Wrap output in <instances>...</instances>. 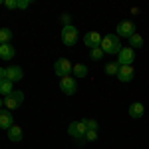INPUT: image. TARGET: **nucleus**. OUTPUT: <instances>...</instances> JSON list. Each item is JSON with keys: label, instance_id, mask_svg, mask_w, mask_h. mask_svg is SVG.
<instances>
[{"label": "nucleus", "instance_id": "nucleus-18", "mask_svg": "<svg viewBox=\"0 0 149 149\" xmlns=\"http://www.w3.org/2000/svg\"><path fill=\"white\" fill-rule=\"evenodd\" d=\"M103 72H105L107 76H117V72H119V64H117V62H107L105 68H103Z\"/></svg>", "mask_w": 149, "mask_h": 149}, {"label": "nucleus", "instance_id": "nucleus-27", "mask_svg": "<svg viewBox=\"0 0 149 149\" xmlns=\"http://www.w3.org/2000/svg\"><path fill=\"white\" fill-rule=\"evenodd\" d=\"M0 80H4V68H0Z\"/></svg>", "mask_w": 149, "mask_h": 149}, {"label": "nucleus", "instance_id": "nucleus-6", "mask_svg": "<svg viewBox=\"0 0 149 149\" xmlns=\"http://www.w3.org/2000/svg\"><path fill=\"white\" fill-rule=\"evenodd\" d=\"M60 90L66 93V95H74V93L78 92V80L72 78V76L60 78Z\"/></svg>", "mask_w": 149, "mask_h": 149}, {"label": "nucleus", "instance_id": "nucleus-29", "mask_svg": "<svg viewBox=\"0 0 149 149\" xmlns=\"http://www.w3.org/2000/svg\"><path fill=\"white\" fill-rule=\"evenodd\" d=\"M0 6H4V2H0Z\"/></svg>", "mask_w": 149, "mask_h": 149}, {"label": "nucleus", "instance_id": "nucleus-5", "mask_svg": "<svg viewBox=\"0 0 149 149\" xmlns=\"http://www.w3.org/2000/svg\"><path fill=\"white\" fill-rule=\"evenodd\" d=\"M22 102H24V93L20 90H14L10 95L4 97V107L6 109H18L22 105Z\"/></svg>", "mask_w": 149, "mask_h": 149}, {"label": "nucleus", "instance_id": "nucleus-26", "mask_svg": "<svg viewBox=\"0 0 149 149\" xmlns=\"http://www.w3.org/2000/svg\"><path fill=\"white\" fill-rule=\"evenodd\" d=\"M30 4H32V0H18V10H26V8H30Z\"/></svg>", "mask_w": 149, "mask_h": 149}, {"label": "nucleus", "instance_id": "nucleus-28", "mask_svg": "<svg viewBox=\"0 0 149 149\" xmlns=\"http://www.w3.org/2000/svg\"><path fill=\"white\" fill-rule=\"evenodd\" d=\"M0 109H4V97H0Z\"/></svg>", "mask_w": 149, "mask_h": 149}, {"label": "nucleus", "instance_id": "nucleus-21", "mask_svg": "<svg viewBox=\"0 0 149 149\" xmlns=\"http://www.w3.org/2000/svg\"><path fill=\"white\" fill-rule=\"evenodd\" d=\"M90 58H92L93 62H100L103 58V50L102 48H93V50H90Z\"/></svg>", "mask_w": 149, "mask_h": 149}, {"label": "nucleus", "instance_id": "nucleus-12", "mask_svg": "<svg viewBox=\"0 0 149 149\" xmlns=\"http://www.w3.org/2000/svg\"><path fill=\"white\" fill-rule=\"evenodd\" d=\"M127 113H129L131 119H141L143 113H145V107H143V103H141V102H133L131 105H129Z\"/></svg>", "mask_w": 149, "mask_h": 149}, {"label": "nucleus", "instance_id": "nucleus-1", "mask_svg": "<svg viewBox=\"0 0 149 149\" xmlns=\"http://www.w3.org/2000/svg\"><path fill=\"white\" fill-rule=\"evenodd\" d=\"M100 48L103 50V54H119V50L123 46H121L117 34H105L102 38V46Z\"/></svg>", "mask_w": 149, "mask_h": 149}, {"label": "nucleus", "instance_id": "nucleus-25", "mask_svg": "<svg viewBox=\"0 0 149 149\" xmlns=\"http://www.w3.org/2000/svg\"><path fill=\"white\" fill-rule=\"evenodd\" d=\"M60 20H62V24H64V26H72V16H70V14H66V12L60 16Z\"/></svg>", "mask_w": 149, "mask_h": 149}, {"label": "nucleus", "instance_id": "nucleus-15", "mask_svg": "<svg viewBox=\"0 0 149 149\" xmlns=\"http://www.w3.org/2000/svg\"><path fill=\"white\" fill-rule=\"evenodd\" d=\"M6 135H8V139H10L12 143H20L24 137V133H22V127H18V125H12L8 131H6Z\"/></svg>", "mask_w": 149, "mask_h": 149}, {"label": "nucleus", "instance_id": "nucleus-16", "mask_svg": "<svg viewBox=\"0 0 149 149\" xmlns=\"http://www.w3.org/2000/svg\"><path fill=\"white\" fill-rule=\"evenodd\" d=\"M72 74H74V78H76V80H81V78H86V76H88V66H86V64H74Z\"/></svg>", "mask_w": 149, "mask_h": 149}, {"label": "nucleus", "instance_id": "nucleus-20", "mask_svg": "<svg viewBox=\"0 0 149 149\" xmlns=\"http://www.w3.org/2000/svg\"><path fill=\"white\" fill-rule=\"evenodd\" d=\"M12 30L10 28H0V44H10Z\"/></svg>", "mask_w": 149, "mask_h": 149}, {"label": "nucleus", "instance_id": "nucleus-9", "mask_svg": "<svg viewBox=\"0 0 149 149\" xmlns=\"http://www.w3.org/2000/svg\"><path fill=\"white\" fill-rule=\"evenodd\" d=\"M22 78H24V72H22L20 66H8V68H4V80L16 84V81H20Z\"/></svg>", "mask_w": 149, "mask_h": 149}, {"label": "nucleus", "instance_id": "nucleus-11", "mask_svg": "<svg viewBox=\"0 0 149 149\" xmlns=\"http://www.w3.org/2000/svg\"><path fill=\"white\" fill-rule=\"evenodd\" d=\"M135 72H133V66H119V72H117V80L127 84V81L133 80Z\"/></svg>", "mask_w": 149, "mask_h": 149}, {"label": "nucleus", "instance_id": "nucleus-19", "mask_svg": "<svg viewBox=\"0 0 149 149\" xmlns=\"http://www.w3.org/2000/svg\"><path fill=\"white\" fill-rule=\"evenodd\" d=\"M141 46H143V36L135 32V34L129 38V48H133V50H135V48H141Z\"/></svg>", "mask_w": 149, "mask_h": 149}, {"label": "nucleus", "instance_id": "nucleus-8", "mask_svg": "<svg viewBox=\"0 0 149 149\" xmlns=\"http://www.w3.org/2000/svg\"><path fill=\"white\" fill-rule=\"evenodd\" d=\"M135 60V50L133 48H121L117 54V64L119 66H131Z\"/></svg>", "mask_w": 149, "mask_h": 149}, {"label": "nucleus", "instance_id": "nucleus-2", "mask_svg": "<svg viewBox=\"0 0 149 149\" xmlns=\"http://www.w3.org/2000/svg\"><path fill=\"white\" fill-rule=\"evenodd\" d=\"M86 131H88V127H86V121L81 119V121H72L68 125V133L70 137H74L78 143H86Z\"/></svg>", "mask_w": 149, "mask_h": 149}, {"label": "nucleus", "instance_id": "nucleus-13", "mask_svg": "<svg viewBox=\"0 0 149 149\" xmlns=\"http://www.w3.org/2000/svg\"><path fill=\"white\" fill-rule=\"evenodd\" d=\"M14 125V117H12L10 111H6V107L4 109H0V129H10Z\"/></svg>", "mask_w": 149, "mask_h": 149}, {"label": "nucleus", "instance_id": "nucleus-23", "mask_svg": "<svg viewBox=\"0 0 149 149\" xmlns=\"http://www.w3.org/2000/svg\"><path fill=\"white\" fill-rule=\"evenodd\" d=\"M4 8L16 10V8H18V0H4Z\"/></svg>", "mask_w": 149, "mask_h": 149}, {"label": "nucleus", "instance_id": "nucleus-7", "mask_svg": "<svg viewBox=\"0 0 149 149\" xmlns=\"http://www.w3.org/2000/svg\"><path fill=\"white\" fill-rule=\"evenodd\" d=\"M117 38H131V36L135 34V24L131 22V20H121V22L117 24Z\"/></svg>", "mask_w": 149, "mask_h": 149}, {"label": "nucleus", "instance_id": "nucleus-24", "mask_svg": "<svg viewBox=\"0 0 149 149\" xmlns=\"http://www.w3.org/2000/svg\"><path fill=\"white\" fill-rule=\"evenodd\" d=\"M95 139H97V131L88 129V131H86V141H95Z\"/></svg>", "mask_w": 149, "mask_h": 149}, {"label": "nucleus", "instance_id": "nucleus-17", "mask_svg": "<svg viewBox=\"0 0 149 149\" xmlns=\"http://www.w3.org/2000/svg\"><path fill=\"white\" fill-rule=\"evenodd\" d=\"M14 84L12 81H8V80H0V95H10L12 92H14V88H12Z\"/></svg>", "mask_w": 149, "mask_h": 149}, {"label": "nucleus", "instance_id": "nucleus-22", "mask_svg": "<svg viewBox=\"0 0 149 149\" xmlns=\"http://www.w3.org/2000/svg\"><path fill=\"white\" fill-rule=\"evenodd\" d=\"M84 121H86V127H88V129H93V131H97L100 123H97L95 119H84Z\"/></svg>", "mask_w": 149, "mask_h": 149}, {"label": "nucleus", "instance_id": "nucleus-3", "mask_svg": "<svg viewBox=\"0 0 149 149\" xmlns=\"http://www.w3.org/2000/svg\"><path fill=\"white\" fill-rule=\"evenodd\" d=\"M78 38H80V32H78L76 26H64L62 28V42H64V46H74L78 42Z\"/></svg>", "mask_w": 149, "mask_h": 149}, {"label": "nucleus", "instance_id": "nucleus-10", "mask_svg": "<svg viewBox=\"0 0 149 149\" xmlns=\"http://www.w3.org/2000/svg\"><path fill=\"white\" fill-rule=\"evenodd\" d=\"M84 44H86V48H90V50L100 48V46H102V34H100V32H95V30L86 32V36H84Z\"/></svg>", "mask_w": 149, "mask_h": 149}, {"label": "nucleus", "instance_id": "nucleus-14", "mask_svg": "<svg viewBox=\"0 0 149 149\" xmlns=\"http://www.w3.org/2000/svg\"><path fill=\"white\" fill-rule=\"evenodd\" d=\"M14 56H16V50H14L12 44H0V60L10 62Z\"/></svg>", "mask_w": 149, "mask_h": 149}, {"label": "nucleus", "instance_id": "nucleus-4", "mask_svg": "<svg viewBox=\"0 0 149 149\" xmlns=\"http://www.w3.org/2000/svg\"><path fill=\"white\" fill-rule=\"evenodd\" d=\"M72 68H74V64L66 60V58H60L54 62V74H56L58 78H64V76H70L72 74Z\"/></svg>", "mask_w": 149, "mask_h": 149}]
</instances>
